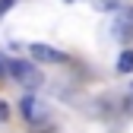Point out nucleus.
I'll list each match as a JSON object with an SVG mask.
<instances>
[{"label":"nucleus","mask_w":133,"mask_h":133,"mask_svg":"<svg viewBox=\"0 0 133 133\" xmlns=\"http://www.w3.org/2000/svg\"><path fill=\"white\" fill-rule=\"evenodd\" d=\"M6 66H10V76H16V79H19L25 89H35L38 82H41V73H38V70H35V66H32L29 60H19V57H16V60H10Z\"/></svg>","instance_id":"obj_1"},{"label":"nucleus","mask_w":133,"mask_h":133,"mask_svg":"<svg viewBox=\"0 0 133 133\" xmlns=\"http://www.w3.org/2000/svg\"><path fill=\"white\" fill-rule=\"evenodd\" d=\"M29 54H32V60H38V63H66V54L57 51V48H51V44H32Z\"/></svg>","instance_id":"obj_2"},{"label":"nucleus","mask_w":133,"mask_h":133,"mask_svg":"<svg viewBox=\"0 0 133 133\" xmlns=\"http://www.w3.org/2000/svg\"><path fill=\"white\" fill-rule=\"evenodd\" d=\"M19 111H22V117H25L29 124H38V121H41V105H38L35 95H25L22 102H19Z\"/></svg>","instance_id":"obj_3"},{"label":"nucleus","mask_w":133,"mask_h":133,"mask_svg":"<svg viewBox=\"0 0 133 133\" xmlns=\"http://www.w3.org/2000/svg\"><path fill=\"white\" fill-rule=\"evenodd\" d=\"M117 73H133V51H124L117 57Z\"/></svg>","instance_id":"obj_4"},{"label":"nucleus","mask_w":133,"mask_h":133,"mask_svg":"<svg viewBox=\"0 0 133 133\" xmlns=\"http://www.w3.org/2000/svg\"><path fill=\"white\" fill-rule=\"evenodd\" d=\"M13 3H16V0H0V16H3V13H6V10L13 6Z\"/></svg>","instance_id":"obj_5"},{"label":"nucleus","mask_w":133,"mask_h":133,"mask_svg":"<svg viewBox=\"0 0 133 133\" xmlns=\"http://www.w3.org/2000/svg\"><path fill=\"white\" fill-rule=\"evenodd\" d=\"M6 117H10V108H6L3 102H0V121H6Z\"/></svg>","instance_id":"obj_6"},{"label":"nucleus","mask_w":133,"mask_h":133,"mask_svg":"<svg viewBox=\"0 0 133 133\" xmlns=\"http://www.w3.org/2000/svg\"><path fill=\"white\" fill-rule=\"evenodd\" d=\"M3 66H6V63H3V57H0V76H3Z\"/></svg>","instance_id":"obj_7"},{"label":"nucleus","mask_w":133,"mask_h":133,"mask_svg":"<svg viewBox=\"0 0 133 133\" xmlns=\"http://www.w3.org/2000/svg\"><path fill=\"white\" fill-rule=\"evenodd\" d=\"M130 92H133V89H130Z\"/></svg>","instance_id":"obj_8"}]
</instances>
